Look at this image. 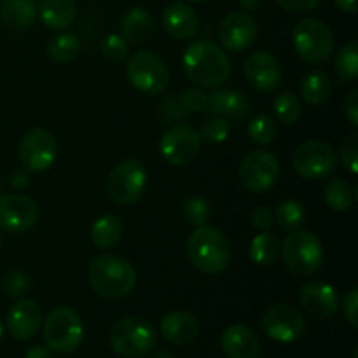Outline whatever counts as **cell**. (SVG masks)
Wrapping results in <instances>:
<instances>
[{
  "mask_svg": "<svg viewBox=\"0 0 358 358\" xmlns=\"http://www.w3.org/2000/svg\"><path fill=\"white\" fill-rule=\"evenodd\" d=\"M182 66L187 79L205 90H215L231 76V59L227 52L208 38L192 41L185 48Z\"/></svg>",
  "mask_w": 358,
  "mask_h": 358,
  "instance_id": "1",
  "label": "cell"
},
{
  "mask_svg": "<svg viewBox=\"0 0 358 358\" xmlns=\"http://www.w3.org/2000/svg\"><path fill=\"white\" fill-rule=\"evenodd\" d=\"M87 282L103 299H122L136 285V271L126 259L114 254H101L90 262Z\"/></svg>",
  "mask_w": 358,
  "mask_h": 358,
  "instance_id": "2",
  "label": "cell"
},
{
  "mask_svg": "<svg viewBox=\"0 0 358 358\" xmlns=\"http://www.w3.org/2000/svg\"><path fill=\"white\" fill-rule=\"evenodd\" d=\"M185 252L191 264L205 275H219L231 262V245L226 234L206 224L196 227L189 236Z\"/></svg>",
  "mask_w": 358,
  "mask_h": 358,
  "instance_id": "3",
  "label": "cell"
},
{
  "mask_svg": "<svg viewBox=\"0 0 358 358\" xmlns=\"http://www.w3.org/2000/svg\"><path fill=\"white\" fill-rule=\"evenodd\" d=\"M108 343L114 353L124 358H142L149 355L157 343L154 325L143 317H124L112 325Z\"/></svg>",
  "mask_w": 358,
  "mask_h": 358,
  "instance_id": "4",
  "label": "cell"
},
{
  "mask_svg": "<svg viewBox=\"0 0 358 358\" xmlns=\"http://www.w3.org/2000/svg\"><path fill=\"white\" fill-rule=\"evenodd\" d=\"M287 269L296 276H310L324 264V247L311 231H292L280 247Z\"/></svg>",
  "mask_w": 358,
  "mask_h": 358,
  "instance_id": "5",
  "label": "cell"
},
{
  "mask_svg": "<svg viewBox=\"0 0 358 358\" xmlns=\"http://www.w3.org/2000/svg\"><path fill=\"white\" fill-rule=\"evenodd\" d=\"M84 339L83 318L69 306H58L45 317L44 341L51 352L72 353Z\"/></svg>",
  "mask_w": 358,
  "mask_h": 358,
  "instance_id": "6",
  "label": "cell"
},
{
  "mask_svg": "<svg viewBox=\"0 0 358 358\" xmlns=\"http://www.w3.org/2000/svg\"><path fill=\"white\" fill-rule=\"evenodd\" d=\"M294 48L306 63H325L334 52V34L331 27L317 17H304L294 27Z\"/></svg>",
  "mask_w": 358,
  "mask_h": 358,
  "instance_id": "7",
  "label": "cell"
},
{
  "mask_svg": "<svg viewBox=\"0 0 358 358\" xmlns=\"http://www.w3.org/2000/svg\"><path fill=\"white\" fill-rule=\"evenodd\" d=\"M147 189V170L138 159L115 164L107 177V194L119 205H135Z\"/></svg>",
  "mask_w": 358,
  "mask_h": 358,
  "instance_id": "8",
  "label": "cell"
},
{
  "mask_svg": "<svg viewBox=\"0 0 358 358\" xmlns=\"http://www.w3.org/2000/svg\"><path fill=\"white\" fill-rule=\"evenodd\" d=\"M126 77L129 84L142 94H159L170 83L168 65L150 51H138L128 59Z\"/></svg>",
  "mask_w": 358,
  "mask_h": 358,
  "instance_id": "9",
  "label": "cell"
},
{
  "mask_svg": "<svg viewBox=\"0 0 358 358\" xmlns=\"http://www.w3.org/2000/svg\"><path fill=\"white\" fill-rule=\"evenodd\" d=\"M58 143L55 135L44 128H31L21 136L17 157L24 170L30 173H44L55 164Z\"/></svg>",
  "mask_w": 358,
  "mask_h": 358,
  "instance_id": "10",
  "label": "cell"
},
{
  "mask_svg": "<svg viewBox=\"0 0 358 358\" xmlns=\"http://www.w3.org/2000/svg\"><path fill=\"white\" fill-rule=\"evenodd\" d=\"M292 163L301 177L308 180H317V178H327L334 173L338 168V156L327 142L308 140L294 150Z\"/></svg>",
  "mask_w": 358,
  "mask_h": 358,
  "instance_id": "11",
  "label": "cell"
},
{
  "mask_svg": "<svg viewBox=\"0 0 358 358\" xmlns=\"http://www.w3.org/2000/svg\"><path fill=\"white\" fill-rule=\"evenodd\" d=\"M262 331L276 343H296L306 331V318L292 304H275L262 317Z\"/></svg>",
  "mask_w": 358,
  "mask_h": 358,
  "instance_id": "12",
  "label": "cell"
},
{
  "mask_svg": "<svg viewBox=\"0 0 358 358\" xmlns=\"http://www.w3.org/2000/svg\"><path fill=\"white\" fill-rule=\"evenodd\" d=\"M280 177V163L269 150H252L241 159L240 182L250 192H266Z\"/></svg>",
  "mask_w": 358,
  "mask_h": 358,
  "instance_id": "13",
  "label": "cell"
},
{
  "mask_svg": "<svg viewBox=\"0 0 358 358\" xmlns=\"http://www.w3.org/2000/svg\"><path fill=\"white\" fill-rule=\"evenodd\" d=\"M201 138L198 131L187 124H173L159 140V152L171 166H185L198 156Z\"/></svg>",
  "mask_w": 358,
  "mask_h": 358,
  "instance_id": "14",
  "label": "cell"
},
{
  "mask_svg": "<svg viewBox=\"0 0 358 358\" xmlns=\"http://www.w3.org/2000/svg\"><path fill=\"white\" fill-rule=\"evenodd\" d=\"M259 28L254 17L245 10H233L219 27V41L229 52H243L254 45Z\"/></svg>",
  "mask_w": 358,
  "mask_h": 358,
  "instance_id": "15",
  "label": "cell"
},
{
  "mask_svg": "<svg viewBox=\"0 0 358 358\" xmlns=\"http://www.w3.org/2000/svg\"><path fill=\"white\" fill-rule=\"evenodd\" d=\"M38 220V206L23 194L0 196V227L7 233L20 234L30 231Z\"/></svg>",
  "mask_w": 358,
  "mask_h": 358,
  "instance_id": "16",
  "label": "cell"
},
{
  "mask_svg": "<svg viewBox=\"0 0 358 358\" xmlns=\"http://www.w3.org/2000/svg\"><path fill=\"white\" fill-rule=\"evenodd\" d=\"M247 80L261 93H273L282 84V69L271 52L255 51L247 58L243 66Z\"/></svg>",
  "mask_w": 358,
  "mask_h": 358,
  "instance_id": "17",
  "label": "cell"
},
{
  "mask_svg": "<svg viewBox=\"0 0 358 358\" xmlns=\"http://www.w3.org/2000/svg\"><path fill=\"white\" fill-rule=\"evenodd\" d=\"M299 303L310 317L327 320L338 311L339 297L332 285L325 282H308L299 290Z\"/></svg>",
  "mask_w": 358,
  "mask_h": 358,
  "instance_id": "18",
  "label": "cell"
},
{
  "mask_svg": "<svg viewBox=\"0 0 358 358\" xmlns=\"http://www.w3.org/2000/svg\"><path fill=\"white\" fill-rule=\"evenodd\" d=\"M7 331L16 341H30L42 325V311L35 301L17 299L7 311Z\"/></svg>",
  "mask_w": 358,
  "mask_h": 358,
  "instance_id": "19",
  "label": "cell"
},
{
  "mask_svg": "<svg viewBox=\"0 0 358 358\" xmlns=\"http://www.w3.org/2000/svg\"><path fill=\"white\" fill-rule=\"evenodd\" d=\"M163 27L175 41H191L199 30L196 10L185 2H171L163 10Z\"/></svg>",
  "mask_w": 358,
  "mask_h": 358,
  "instance_id": "20",
  "label": "cell"
},
{
  "mask_svg": "<svg viewBox=\"0 0 358 358\" xmlns=\"http://www.w3.org/2000/svg\"><path fill=\"white\" fill-rule=\"evenodd\" d=\"M220 348L227 358H259L261 341L250 327L241 324L229 325L220 336Z\"/></svg>",
  "mask_w": 358,
  "mask_h": 358,
  "instance_id": "21",
  "label": "cell"
},
{
  "mask_svg": "<svg viewBox=\"0 0 358 358\" xmlns=\"http://www.w3.org/2000/svg\"><path fill=\"white\" fill-rule=\"evenodd\" d=\"M159 331L164 341L170 345L185 346L196 339L199 324L194 315L189 311H170L161 320Z\"/></svg>",
  "mask_w": 358,
  "mask_h": 358,
  "instance_id": "22",
  "label": "cell"
},
{
  "mask_svg": "<svg viewBox=\"0 0 358 358\" xmlns=\"http://www.w3.org/2000/svg\"><path fill=\"white\" fill-rule=\"evenodd\" d=\"M205 112L219 115L227 121L229 119L240 121L250 112V103L241 91L226 87V90H217L208 94V105H206Z\"/></svg>",
  "mask_w": 358,
  "mask_h": 358,
  "instance_id": "23",
  "label": "cell"
},
{
  "mask_svg": "<svg viewBox=\"0 0 358 358\" xmlns=\"http://www.w3.org/2000/svg\"><path fill=\"white\" fill-rule=\"evenodd\" d=\"M154 34H156L154 17L143 7H133L122 16L121 35L128 41V44H145L154 37Z\"/></svg>",
  "mask_w": 358,
  "mask_h": 358,
  "instance_id": "24",
  "label": "cell"
},
{
  "mask_svg": "<svg viewBox=\"0 0 358 358\" xmlns=\"http://www.w3.org/2000/svg\"><path fill=\"white\" fill-rule=\"evenodd\" d=\"M35 20H37L35 0H2L0 3V21L9 30H28Z\"/></svg>",
  "mask_w": 358,
  "mask_h": 358,
  "instance_id": "25",
  "label": "cell"
},
{
  "mask_svg": "<svg viewBox=\"0 0 358 358\" xmlns=\"http://www.w3.org/2000/svg\"><path fill=\"white\" fill-rule=\"evenodd\" d=\"M37 14L49 30H65L76 21L77 6L73 0H41Z\"/></svg>",
  "mask_w": 358,
  "mask_h": 358,
  "instance_id": "26",
  "label": "cell"
},
{
  "mask_svg": "<svg viewBox=\"0 0 358 358\" xmlns=\"http://www.w3.org/2000/svg\"><path fill=\"white\" fill-rule=\"evenodd\" d=\"M122 233L124 227L119 217L114 213H103L91 226V241L100 250H108L122 240Z\"/></svg>",
  "mask_w": 358,
  "mask_h": 358,
  "instance_id": "27",
  "label": "cell"
},
{
  "mask_svg": "<svg viewBox=\"0 0 358 358\" xmlns=\"http://www.w3.org/2000/svg\"><path fill=\"white\" fill-rule=\"evenodd\" d=\"M301 96L306 103L318 107L324 105L332 94V83L331 77L322 70H313L301 80Z\"/></svg>",
  "mask_w": 358,
  "mask_h": 358,
  "instance_id": "28",
  "label": "cell"
},
{
  "mask_svg": "<svg viewBox=\"0 0 358 358\" xmlns=\"http://www.w3.org/2000/svg\"><path fill=\"white\" fill-rule=\"evenodd\" d=\"M280 240L276 234L264 231L252 240L248 248V257L257 266H269L278 259L280 255Z\"/></svg>",
  "mask_w": 358,
  "mask_h": 358,
  "instance_id": "29",
  "label": "cell"
},
{
  "mask_svg": "<svg viewBox=\"0 0 358 358\" xmlns=\"http://www.w3.org/2000/svg\"><path fill=\"white\" fill-rule=\"evenodd\" d=\"M357 189H353L345 178H332L324 189V198L329 208L336 212H346L353 206L357 196Z\"/></svg>",
  "mask_w": 358,
  "mask_h": 358,
  "instance_id": "30",
  "label": "cell"
},
{
  "mask_svg": "<svg viewBox=\"0 0 358 358\" xmlns=\"http://www.w3.org/2000/svg\"><path fill=\"white\" fill-rule=\"evenodd\" d=\"M80 51V42L76 34L63 31L55 35L48 44V56L56 63H69L77 58Z\"/></svg>",
  "mask_w": 358,
  "mask_h": 358,
  "instance_id": "31",
  "label": "cell"
},
{
  "mask_svg": "<svg viewBox=\"0 0 358 358\" xmlns=\"http://www.w3.org/2000/svg\"><path fill=\"white\" fill-rule=\"evenodd\" d=\"M334 70L339 80L343 83H353L358 77V42L352 41L343 45L336 52Z\"/></svg>",
  "mask_w": 358,
  "mask_h": 358,
  "instance_id": "32",
  "label": "cell"
},
{
  "mask_svg": "<svg viewBox=\"0 0 358 358\" xmlns=\"http://www.w3.org/2000/svg\"><path fill=\"white\" fill-rule=\"evenodd\" d=\"M273 110H275L276 121L285 126L296 124L303 115L301 100L292 91H282L280 94H276L275 101H273Z\"/></svg>",
  "mask_w": 358,
  "mask_h": 358,
  "instance_id": "33",
  "label": "cell"
},
{
  "mask_svg": "<svg viewBox=\"0 0 358 358\" xmlns=\"http://www.w3.org/2000/svg\"><path fill=\"white\" fill-rule=\"evenodd\" d=\"M273 215L283 231H296L304 220V206L296 199H285L276 206Z\"/></svg>",
  "mask_w": 358,
  "mask_h": 358,
  "instance_id": "34",
  "label": "cell"
},
{
  "mask_svg": "<svg viewBox=\"0 0 358 358\" xmlns=\"http://www.w3.org/2000/svg\"><path fill=\"white\" fill-rule=\"evenodd\" d=\"M248 136L259 145H269L276 138V122L268 114H259L248 122Z\"/></svg>",
  "mask_w": 358,
  "mask_h": 358,
  "instance_id": "35",
  "label": "cell"
},
{
  "mask_svg": "<svg viewBox=\"0 0 358 358\" xmlns=\"http://www.w3.org/2000/svg\"><path fill=\"white\" fill-rule=\"evenodd\" d=\"M184 217L189 226L201 227L212 217V206H210V203L205 198L194 196V198H189L184 203Z\"/></svg>",
  "mask_w": 358,
  "mask_h": 358,
  "instance_id": "36",
  "label": "cell"
},
{
  "mask_svg": "<svg viewBox=\"0 0 358 358\" xmlns=\"http://www.w3.org/2000/svg\"><path fill=\"white\" fill-rule=\"evenodd\" d=\"M229 131H231V126L227 119L219 117V115H212V117L201 126L198 135L199 138H201V142L215 145V143L226 142L227 136H229Z\"/></svg>",
  "mask_w": 358,
  "mask_h": 358,
  "instance_id": "37",
  "label": "cell"
},
{
  "mask_svg": "<svg viewBox=\"0 0 358 358\" xmlns=\"http://www.w3.org/2000/svg\"><path fill=\"white\" fill-rule=\"evenodd\" d=\"M100 51L105 59H108V62L112 63H117L122 62L124 58H128L129 44L121 34H110L101 41Z\"/></svg>",
  "mask_w": 358,
  "mask_h": 358,
  "instance_id": "38",
  "label": "cell"
},
{
  "mask_svg": "<svg viewBox=\"0 0 358 358\" xmlns=\"http://www.w3.org/2000/svg\"><path fill=\"white\" fill-rule=\"evenodd\" d=\"M31 287V278L28 273L24 271H10L7 273L6 278L2 282L3 292L9 297H14V299H20L21 296L30 290Z\"/></svg>",
  "mask_w": 358,
  "mask_h": 358,
  "instance_id": "39",
  "label": "cell"
},
{
  "mask_svg": "<svg viewBox=\"0 0 358 358\" xmlns=\"http://www.w3.org/2000/svg\"><path fill=\"white\" fill-rule=\"evenodd\" d=\"M339 157H341V163L346 170L352 175H357L358 171V135L352 133L345 138V142L341 143V150H339Z\"/></svg>",
  "mask_w": 358,
  "mask_h": 358,
  "instance_id": "40",
  "label": "cell"
},
{
  "mask_svg": "<svg viewBox=\"0 0 358 358\" xmlns=\"http://www.w3.org/2000/svg\"><path fill=\"white\" fill-rule=\"evenodd\" d=\"M180 105L189 112H205L208 105V94L199 87H191L180 94Z\"/></svg>",
  "mask_w": 358,
  "mask_h": 358,
  "instance_id": "41",
  "label": "cell"
},
{
  "mask_svg": "<svg viewBox=\"0 0 358 358\" xmlns=\"http://www.w3.org/2000/svg\"><path fill=\"white\" fill-rule=\"evenodd\" d=\"M358 289H352L343 299V315L345 320L348 322L350 327L358 329Z\"/></svg>",
  "mask_w": 358,
  "mask_h": 358,
  "instance_id": "42",
  "label": "cell"
},
{
  "mask_svg": "<svg viewBox=\"0 0 358 358\" xmlns=\"http://www.w3.org/2000/svg\"><path fill=\"white\" fill-rule=\"evenodd\" d=\"M273 222H275V215H273V212L268 206H259V208H255L254 213H252V224H254L255 229L261 231V233L271 229Z\"/></svg>",
  "mask_w": 358,
  "mask_h": 358,
  "instance_id": "43",
  "label": "cell"
},
{
  "mask_svg": "<svg viewBox=\"0 0 358 358\" xmlns=\"http://www.w3.org/2000/svg\"><path fill=\"white\" fill-rule=\"evenodd\" d=\"M276 3L289 13L303 14L313 10L320 3V0H276Z\"/></svg>",
  "mask_w": 358,
  "mask_h": 358,
  "instance_id": "44",
  "label": "cell"
},
{
  "mask_svg": "<svg viewBox=\"0 0 358 358\" xmlns=\"http://www.w3.org/2000/svg\"><path fill=\"white\" fill-rule=\"evenodd\" d=\"M345 114L353 128L358 126V90H353L345 100Z\"/></svg>",
  "mask_w": 358,
  "mask_h": 358,
  "instance_id": "45",
  "label": "cell"
},
{
  "mask_svg": "<svg viewBox=\"0 0 358 358\" xmlns=\"http://www.w3.org/2000/svg\"><path fill=\"white\" fill-rule=\"evenodd\" d=\"M30 171L24 170L23 166L17 168V170L13 171V175H10V185H13V189H16V191H23V189H27L28 185H30Z\"/></svg>",
  "mask_w": 358,
  "mask_h": 358,
  "instance_id": "46",
  "label": "cell"
},
{
  "mask_svg": "<svg viewBox=\"0 0 358 358\" xmlns=\"http://www.w3.org/2000/svg\"><path fill=\"white\" fill-rule=\"evenodd\" d=\"M23 358H55L52 357V352L48 348V346H31V348L27 350Z\"/></svg>",
  "mask_w": 358,
  "mask_h": 358,
  "instance_id": "47",
  "label": "cell"
},
{
  "mask_svg": "<svg viewBox=\"0 0 358 358\" xmlns=\"http://www.w3.org/2000/svg\"><path fill=\"white\" fill-rule=\"evenodd\" d=\"M336 6H338V9L343 10V13H357V0H336Z\"/></svg>",
  "mask_w": 358,
  "mask_h": 358,
  "instance_id": "48",
  "label": "cell"
},
{
  "mask_svg": "<svg viewBox=\"0 0 358 358\" xmlns=\"http://www.w3.org/2000/svg\"><path fill=\"white\" fill-rule=\"evenodd\" d=\"M150 358H175V357L171 355L170 352H166V350H159V352L154 353V355L150 357Z\"/></svg>",
  "mask_w": 358,
  "mask_h": 358,
  "instance_id": "49",
  "label": "cell"
},
{
  "mask_svg": "<svg viewBox=\"0 0 358 358\" xmlns=\"http://www.w3.org/2000/svg\"><path fill=\"white\" fill-rule=\"evenodd\" d=\"M2 338H3V324L0 322V341H2Z\"/></svg>",
  "mask_w": 358,
  "mask_h": 358,
  "instance_id": "50",
  "label": "cell"
},
{
  "mask_svg": "<svg viewBox=\"0 0 358 358\" xmlns=\"http://www.w3.org/2000/svg\"><path fill=\"white\" fill-rule=\"evenodd\" d=\"M189 2H203V0H189Z\"/></svg>",
  "mask_w": 358,
  "mask_h": 358,
  "instance_id": "51",
  "label": "cell"
},
{
  "mask_svg": "<svg viewBox=\"0 0 358 358\" xmlns=\"http://www.w3.org/2000/svg\"><path fill=\"white\" fill-rule=\"evenodd\" d=\"M0 248H2V240H0Z\"/></svg>",
  "mask_w": 358,
  "mask_h": 358,
  "instance_id": "52",
  "label": "cell"
}]
</instances>
